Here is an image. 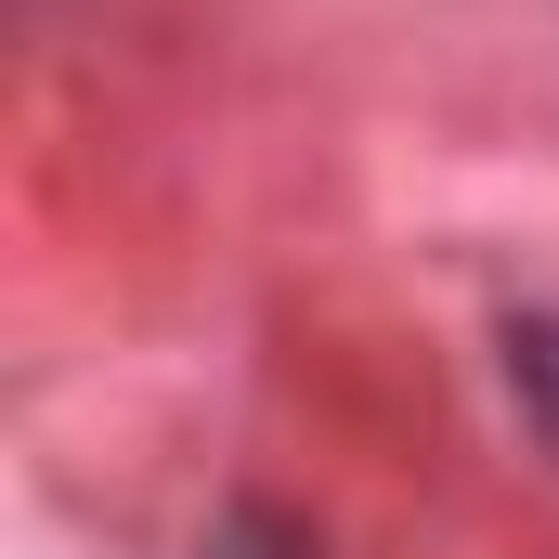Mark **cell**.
<instances>
[{"mask_svg":"<svg viewBox=\"0 0 559 559\" xmlns=\"http://www.w3.org/2000/svg\"><path fill=\"white\" fill-rule=\"evenodd\" d=\"M508 391H521V417L547 429V455H559V312H521L508 325Z\"/></svg>","mask_w":559,"mask_h":559,"instance_id":"6da1fadb","label":"cell"}]
</instances>
